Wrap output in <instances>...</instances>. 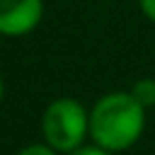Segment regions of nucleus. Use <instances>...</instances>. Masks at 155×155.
<instances>
[{
    "label": "nucleus",
    "mask_w": 155,
    "mask_h": 155,
    "mask_svg": "<svg viewBox=\"0 0 155 155\" xmlns=\"http://www.w3.org/2000/svg\"><path fill=\"white\" fill-rule=\"evenodd\" d=\"M17 155H58V150H53L48 143H36V145H27V148H22Z\"/></svg>",
    "instance_id": "obj_5"
},
{
    "label": "nucleus",
    "mask_w": 155,
    "mask_h": 155,
    "mask_svg": "<svg viewBox=\"0 0 155 155\" xmlns=\"http://www.w3.org/2000/svg\"><path fill=\"white\" fill-rule=\"evenodd\" d=\"M138 7L150 22H155V0H138Z\"/></svg>",
    "instance_id": "obj_7"
},
{
    "label": "nucleus",
    "mask_w": 155,
    "mask_h": 155,
    "mask_svg": "<svg viewBox=\"0 0 155 155\" xmlns=\"http://www.w3.org/2000/svg\"><path fill=\"white\" fill-rule=\"evenodd\" d=\"M44 140L58 153H73L90 136V114L73 97L53 99L41 116Z\"/></svg>",
    "instance_id": "obj_2"
},
{
    "label": "nucleus",
    "mask_w": 155,
    "mask_h": 155,
    "mask_svg": "<svg viewBox=\"0 0 155 155\" xmlns=\"http://www.w3.org/2000/svg\"><path fill=\"white\" fill-rule=\"evenodd\" d=\"M2 92H5V85H2V78H0V99H2Z\"/></svg>",
    "instance_id": "obj_8"
},
{
    "label": "nucleus",
    "mask_w": 155,
    "mask_h": 155,
    "mask_svg": "<svg viewBox=\"0 0 155 155\" xmlns=\"http://www.w3.org/2000/svg\"><path fill=\"white\" fill-rule=\"evenodd\" d=\"M143 131L145 107L131 92H109L90 111V138L104 150H128L140 140Z\"/></svg>",
    "instance_id": "obj_1"
},
{
    "label": "nucleus",
    "mask_w": 155,
    "mask_h": 155,
    "mask_svg": "<svg viewBox=\"0 0 155 155\" xmlns=\"http://www.w3.org/2000/svg\"><path fill=\"white\" fill-rule=\"evenodd\" d=\"M68 155H111V150H104L102 145H80V148H75L73 153H68Z\"/></svg>",
    "instance_id": "obj_6"
},
{
    "label": "nucleus",
    "mask_w": 155,
    "mask_h": 155,
    "mask_svg": "<svg viewBox=\"0 0 155 155\" xmlns=\"http://www.w3.org/2000/svg\"><path fill=\"white\" fill-rule=\"evenodd\" d=\"M131 94H133L145 109L155 107V80H153V78H140V80H136L133 87H131Z\"/></svg>",
    "instance_id": "obj_4"
},
{
    "label": "nucleus",
    "mask_w": 155,
    "mask_h": 155,
    "mask_svg": "<svg viewBox=\"0 0 155 155\" xmlns=\"http://www.w3.org/2000/svg\"><path fill=\"white\" fill-rule=\"evenodd\" d=\"M44 17V0H0V34H29Z\"/></svg>",
    "instance_id": "obj_3"
}]
</instances>
